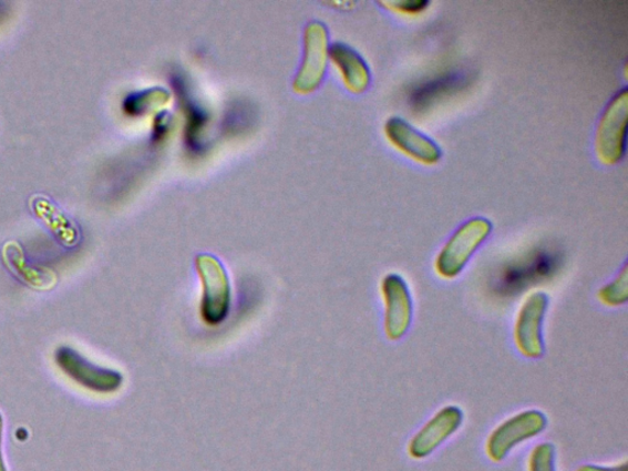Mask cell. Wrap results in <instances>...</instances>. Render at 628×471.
<instances>
[{
	"label": "cell",
	"instance_id": "6da1fadb",
	"mask_svg": "<svg viewBox=\"0 0 628 471\" xmlns=\"http://www.w3.org/2000/svg\"><path fill=\"white\" fill-rule=\"evenodd\" d=\"M491 232L493 224L485 217H473L460 226L436 258L435 269L440 277L444 279L459 277Z\"/></svg>",
	"mask_w": 628,
	"mask_h": 471
},
{
	"label": "cell",
	"instance_id": "7a4b0ae2",
	"mask_svg": "<svg viewBox=\"0 0 628 471\" xmlns=\"http://www.w3.org/2000/svg\"><path fill=\"white\" fill-rule=\"evenodd\" d=\"M196 264L203 284L202 318L208 326H219L230 314V280L223 263L213 255H199Z\"/></svg>",
	"mask_w": 628,
	"mask_h": 471
},
{
	"label": "cell",
	"instance_id": "3957f363",
	"mask_svg": "<svg viewBox=\"0 0 628 471\" xmlns=\"http://www.w3.org/2000/svg\"><path fill=\"white\" fill-rule=\"evenodd\" d=\"M628 91L616 94L601 114L596 137V151L601 163L618 164L626 152Z\"/></svg>",
	"mask_w": 628,
	"mask_h": 471
},
{
	"label": "cell",
	"instance_id": "277c9868",
	"mask_svg": "<svg viewBox=\"0 0 628 471\" xmlns=\"http://www.w3.org/2000/svg\"><path fill=\"white\" fill-rule=\"evenodd\" d=\"M547 427L545 413L539 410H525L498 424L491 432L486 443V452L494 462H502L513 448L534 439Z\"/></svg>",
	"mask_w": 628,
	"mask_h": 471
},
{
	"label": "cell",
	"instance_id": "5b68a950",
	"mask_svg": "<svg viewBox=\"0 0 628 471\" xmlns=\"http://www.w3.org/2000/svg\"><path fill=\"white\" fill-rule=\"evenodd\" d=\"M305 53L299 73L294 80V89L307 94L322 83L328 55L329 33L322 21L308 22L305 29Z\"/></svg>",
	"mask_w": 628,
	"mask_h": 471
},
{
	"label": "cell",
	"instance_id": "8992f818",
	"mask_svg": "<svg viewBox=\"0 0 628 471\" xmlns=\"http://www.w3.org/2000/svg\"><path fill=\"white\" fill-rule=\"evenodd\" d=\"M549 297L543 291L531 294L523 303L515 326L516 346L525 358L541 359L545 352L543 324Z\"/></svg>",
	"mask_w": 628,
	"mask_h": 471
},
{
	"label": "cell",
	"instance_id": "52a82bcc",
	"mask_svg": "<svg viewBox=\"0 0 628 471\" xmlns=\"http://www.w3.org/2000/svg\"><path fill=\"white\" fill-rule=\"evenodd\" d=\"M384 330L388 339H402L413 321L414 305L409 286L401 275L392 273L382 280Z\"/></svg>",
	"mask_w": 628,
	"mask_h": 471
},
{
	"label": "cell",
	"instance_id": "ba28073f",
	"mask_svg": "<svg viewBox=\"0 0 628 471\" xmlns=\"http://www.w3.org/2000/svg\"><path fill=\"white\" fill-rule=\"evenodd\" d=\"M55 362L73 381L96 393H114L123 383V377L120 372L102 369V367L90 364L70 348L56 350Z\"/></svg>",
	"mask_w": 628,
	"mask_h": 471
},
{
	"label": "cell",
	"instance_id": "9c48e42d",
	"mask_svg": "<svg viewBox=\"0 0 628 471\" xmlns=\"http://www.w3.org/2000/svg\"><path fill=\"white\" fill-rule=\"evenodd\" d=\"M464 420L463 410L455 406L444 407L433 416L409 443V454L424 459L460 430Z\"/></svg>",
	"mask_w": 628,
	"mask_h": 471
},
{
	"label": "cell",
	"instance_id": "30bf717a",
	"mask_svg": "<svg viewBox=\"0 0 628 471\" xmlns=\"http://www.w3.org/2000/svg\"><path fill=\"white\" fill-rule=\"evenodd\" d=\"M384 132L398 151L421 164L435 165L442 157L440 146L426 134L418 131L406 121L392 117L387 121Z\"/></svg>",
	"mask_w": 628,
	"mask_h": 471
},
{
	"label": "cell",
	"instance_id": "8fae6325",
	"mask_svg": "<svg viewBox=\"0 0 628 471\" xmlns=\"http://www.w3.org/2000/svg\"><path fill=\"white\" fill-rule=\"evenodd\" d=\"M329 57L338 66L342 80L352 93H362L369 88L370 68L357 50L347 43L336 42L330 45Z\"/></svg>",
	"mask_w": 628,
	"mask_h": 471
},
{
	"label": "cell",
	"instance_id": "7c38bea8",
	"mask_svg": "<svg viewBox=\"0 0 628 471\" xmlns=\"http://www.w3.org/2000/svg\"><path fill=\"white\" fill-rule=\"evenodd\" d=\"M174 88L177 93L182 107L185 109L186 114V142L193 151H200L202 147V132L205 124L208 122V116L205 111L189 99V90L186 78L181 74L174 75Z\"/></svg>",
	"mask_w": 628,
	"mask_h": 471
},
{
	"label": "cell",
	"instance_id": "4fadbf2b",
	"mask_svg": "<svg viewBox=\"0 0 628 471\" xmlns=\"http://www.w3.org/2000/svg\"><path fill=\"white\" fill-rule=\"evenodd\" d=\"M171 93L162 86L147 88L125 98L123 109L131 116H142V114L163 109L167 105Z\"/></svg>",
	"mask_w": 628,
	"mask_h": 471
},
{
	"label": "cell",
	"instance_id": "5bb4252c",
	"mask_svg": "<svg viewBox=\"0 0 628 471\" xmlns=\"http://www.w3.org/2000/svg\"><path fill=\"white\" fill-rule=\"evenodd\" d=\"M605 306L618 307L628 300V270L627 264L610 284L605 285L598 294Z\"/></svg>",
	"mask_w": 628,
	"mask_h": 471
},
{
	"label": "cell",
	"instance_id": "9a60e30c",
	"mask_svg": "<svg viewBox=\"0 0 628 471\" xmlns=\"http://www.w3.org/2000/svg\"><path fill=\"white\" fill-rule=\"evenodd\" d=\"M529 471H556L554 444L545 442L534 448L529 458Z\"/></svg>",
	"mask_w": 628,
	"mask_h": 471
},
{
	"label": "cell",
	"instance_id": "2e32d148",
	"mask_svg": "<svg viewBox=\"0 0 628 471\" xmlns=\"http://www.w3.org/2000/svg\"><path fill=\"white\" fill-rule=\"evenodd\" d=\"M171 125H173V117L166 111L158 112L154 120V140L162 141L169 132Z\"/></svg>",
	"mask_w": 628,
	"mask_h": 471
},
{
	"label": "cell",
	"instance_id": "e0dca14e",
	"mask_svg": "<svg viewBox=\"0 0 628 471\" xmlns=\"http://www.w3.org/2000/svg\"><path fill=\"white\" fill-rule=\"evenodd\" d=\"M387 7H392L399 11H403V13L415 14L420 13V11L425 10L429 6V2L425 0H405V2H388L384 3Z\"/></svg>",
	"mask_w": 628,
	"mask_h": 471
},
{
	"label": "cell",
	"instance_id": "ac0fdd59",
	"mask_svg": "<svg viewBox=\"0 0 628 471\" xmlns=\"http://www.w3.org/2000/svg\"><path fill=\"white\" fill-rule=\"evenodd\" d=\"M577 471H628L627 463H622L620 465L611 467V468H604L597 465H584L580 467Z\"/></svg>",
	"mask_w": 628,
	"mask_h": 471
},
{
	"label": "cell",
	"instance_id": "d6986e66",
	"mask_svg": "<svg viewBox=\"0 0 628 471\" xmlns=\"http://www.w3.org/2000/svg\"><path fill=\"white\" fill-rule=\"evenodd\" d=\"M2 440H3V418H2V413H0V471H8L2 453Z\"/></svg>",
	"mask_w": 628,
	"mask_h": 471
},
{
	"label": "cell",
	"instance_id": "ffe728a7",
	"mask_svg": "<svg viewBox=\"0 0 628 471\" xmlns=\"http://www.w3.org/2000/svg\"><path fill=\"white\" fill-rule=\"evenodd\" d=\"M3 7H4V4H3V3H0V13H2Z\"/></svg>",
	"mask_w": 628,
	"mask_h": 471
}]
</instances>
